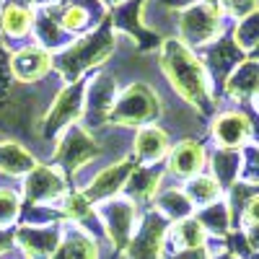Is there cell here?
Returning <instances> with one entry per match:
<instances>
[{"mask_svg": "<svg viewBox=\"0 0 259 259\" xmlns=\"http://www.w3.org/2000/svg\"><path fill=\"white\" fill-rule=\"evenodd\" d=\"M133 171H135V166H133V161H130V158L106 166L104 171H99V177H94L91 184L85 187V197H89L91 202L109 200L112 194H117V192L127 184V179H130V174H133Z\"/></svg>", "mask_w": 259, "mask_h": 259, "instance_id": "cell-12", "label": "cell"}, {"mask_svg": "<svg viewBox=\"0 0 259 259\" xmlns=\"http://www.w3.org/2000/svg\"><path fill=\"white\" fill-rule=\"evenodd\" d=\"M34 166H36L34 156L21 143H16V140L0 143V171H3V174L21 177V174H29Z\"/></svg>", "mask_w": 259, "mask_h": 259, "instance_id": "cell-19", "label": "cell"}, {"mask_svg": "<svg viewBox=\"0 0 259 259\" xmlns=\"http://www.w3.org/2000/svg\"><path fill=\"white\" fill-rule=\"evenodd\" d=\"M215 259H239L233 251H221V254H215Z\"/></svg>", "mask_w": 259, "mask_h": 259, "instance_id": "cell-36", "label": "cell"}, {"mask_svg": "<svg viewBox=\"0 0 259 259\" xmlns=\"http://www.w3.org/2000/svg\"><path fill=\"white\" fill-rule=\"evenodd\" d=\"M65 212L70 218H78V221H85L91 218V200L85 197V192H73L65 197Z\"/></svg>", "mask_w": 259, "mask_h": 259, "instance_id": "cell-30", "label": "cell"}, {"mask_svg": "<svg viewBox=\"0 0 259 259\" xmlns=\"http://www.w3.org/2000/svg\"><path fill=\"white\" fill-rule=\"evenodd\" d=\"M256 112H259V96H256Z\"/></svg>", "mask_w": 259, "mask_h": 259, "instance_id": "cell-40", "label": "cell"}, {"mask_svg": "<svg viewBox=\"0 0 259 259\" xmlns=\"http://www.w3.org/2000/svg\"><path fill=\"white\" fill-rule=\"evenodd\" d=\"M212 138L221 148L236 150L251 138V117L244 112H226L212 122Z\"/></svg>", "mask_w": 259, "mask_h": 259, "instance_id": "cell-14", "label": "cell"}, {"mask_svg": "<svg viewBox=\"0 0 259 259\" xmlns=\"http://www.w3.org/2000/svg\"><path fill=\"white\" fill-rule=\"evenodd\" d=\"M244 60H246V52L236 45L233 36H221L218 41H212L210 47H205V70L218 85H226L228 75L239 68Z\"/></svg>", "mask_w": 259, "mask_h": 259, "instance_id": "cell-8", "label": "cell"}, {"mask_svg": "<svg viewBox=\"0 0 259 259\" xmlns=\"http://www.w3.org/2000/svg\"><path fill=\"white\" fill-rule=\"evenodd\" d=\"M101 3H104V6H117V8H119V6L127 3V0H101Z\"/></svg>", "mask_w": 259, "mask_h": 259, "instance_id": "cell-37", "label": "cell"}, {"mask_svg": "<svg viewBox=\"0 0 259 259\" xmlns=\"http://www.w3.org/2000/svg\"><path fill=\"white\" fill-rule=\"evenodd\" d=\"M166 236V221L161 215H145L138 236L130 241V259H161V246Z\"/></svg>", "mask_w": 259, "mask_h": 259, "instance_id": "cell-11", "label": "cell"}, {"mask_svg": "<svg viewBox=\"0 0 259 259\" xmlns=\"http://www.w3.org/2000/svg\"><path fill=\"white\" fill-rule=\"evenodd\" d=\"M241 156H244V163H241V177L246 179V184L259 187V145H249Z\"/></svg>", "mask_w": 259, "mask_h": 259, "instance_id": "cell-31", "label": "cell"}, {"mask_svg": "<svg viewBox=\"0 0 259 259\" xmlns=\"http://www.w3.org/2000/svg\"><path fill=\"white\" fill-rule=\"evenodd\" d=\"M241 163H244V156L239 153V150L221 148L218 153L212 156L215 182H218L221 187H233V182L239 179V174H241Z\"/></svg>", "mask_w": 259, "mask_h": 259, "instance_id": "cell-21", "label": "cell"}, {"mask_svg": "<svg viewBox=\"0 0 259 259\" xmlns=\"http://www.w3.org/2000/svg\"><path fill=\"white\" fill-rule=\"evenodd\" d=\"M21 202L11 189H0V226H8L18 218Z\"/></svg>", "mask_w": 259, "mask_h": 259, "instance_id": "cell-32", "label": "cell"}, {"mask_svg": "<svg viewBox=\"0 0 259 259\" xmlns=\"http://www.w3.org/2000/svg\"><path fill=\"white\" fill-rule=\"evenodd\" d=\"M99 153H101V148H99V143L94 140L91 130L73 124L70 130H65V135L60 138L52 158H55V163H57L62 171L73 174V171H78L80 166H85L89 161H94Z\"/></svg>", "mask_w": 259, "mask_h": 259, "instance_id": "cell-5", "label": "cell"}, {"mask_svg": "<svg viewBox=\"0 0 259 259\" xmlns=\"http://www.w3.org/2000/svg\"><path fill=\"white\" fill-rule=\"evenodd\" d=\"M233 41L249 55L259 47V8L254 13L239 18V24L233 29Z\"/></svg>", "mask_w": 259, "mask_h": 259, "instance_id": "cell-27", "label": "cell"}, {"mask_svg": "<svg viewBox=\"0 0 259 259\" xmlns=\"http://www.w3.org/2000/svg\"><path fill=\"white\" fill-rule=\"evenodd\" d=\"M34 18L36 13L31 8H26L24 3H8L0 13V31L8 39H24L31 29H34Z\"/></svg>", "mask_w": 259, "mask_h": 259, "instance_id": "cell-18", "label": "cell"}, {"mask_svg": "<svg viewBox=\"0 0 259 259\" xmlns=\"http://www.w3.org/2000/svg\"><path fill=\"white\" fill-rule=\"evenodd\" d=\"M65 194V179L50 166H34L26 177V197L29 202H50Z\"/></svg>", "mask_w": 259, "mask_h": 259, "instance_id": "cell-15", "label": "cell"}, {"mask_svg": "<svg viewBox=\"0 0 259 259\" xmlns=\"http://www.w3.org/2000/svg\"><path fill=\"white\" fill-rule=\"evenodd\" d=\"M11 75L18 80V83H34V80H41L50 70H52V65H55V57L50 55V50L45 47H24V50H18L11 60Z\"/></svg>", "mask_w": 259, "mask_h": 259, "instance_id": "cell-9", "label": "cell"}, {"mask_svg": "<svg viewBox=\"0 0 259 259\" xmlns=\"http://www.w3.org/2000/svg\"><path fill=\"white\" fill-rule=\"evenodd\" d=\"M205 3L215 6L223 13H231L236 18H244V16H249L259 8V0H205Z\"/></svg>", "mask_w": 259, "mask_h": 259, "instance_id": "cell-29", "label": "cell"}, {"mask_svg": "<svg viewBox=\"0 0 259 259\" xmlns=\"http://www.w3.org/2000/svg\"><path fill=\"white\" fill-rule=\"evenodd\" d=\"M223 91H226L231 99H236V101L256 99V96H259V60L246 57L239 68L228 75Z\"/></svg>", "mask_w": 259, "mask_h": 259, "instance_id": "cell-16", "label": "cell"}, {"mask_svg": "<svg viewBox=\"0 0 259 259\" xmlns=\"http://www.w3.org/2000/svg\"><path fill=\"white\" fill-rule=\"evenodd\" d=\"M101 218H104V228L109 233L114 249L130 246V241H133V226H135L133 205L124 200H114V202L101 207Z\"/></svg>", "mask_w": 259, "mask_h": 259, "instance_id": "cell-10", "label": "cell"}, {"mask_svg": "<svg viewBox=\"0 0 259 259\" xmlns=\"http://www.w3.org/2000/svg\"><path fill=\"white\" fill-rule=\"evenodd\" d=\"M187 197L192 205H212L221 197V184L215 182V177H194L187 187Z\"/></svg>", "mask_w": 259, "mask_h": 259, "instance_id": "cell-28", "label": "cell"}, {"mask_svg": "<svg viewBox=\"0 0 259 259\" xmlns=\"http://www.w3.org/2000/svg\"><path fill=\"white\" fill-rule=\"evenodd\" d=\"M161 70L174 85V91L192 104L197 112L212 109V96H210V75L205 70V62L187 47L182 39L171 36L161 41Z\"/></svg>", "mask_w": 259, "mask_h": 259, "instance_id": "cell-1", "label": "cell"}, {"mask_svg": "<svg viewBox=\"0 0 259 259\" xmlns=\"http://www.w3.org/2000/svg\"><path fill=\"white\" fill-rule=\"evenodd\" d=\"M241 221L246 228H259V192L241 207Z\"/></svg>", "mask_w": 259, "mask_h": 259, "instance_id": "cell-33", "label": "cell"}, {"mask_svg": "<svg viewBox=\"0 0 259 259\" xmlns=\"http://www.w3.org/2000/svg\"><path fill=\"white\" fill-rule=\"evenodd\" d=\"M251 57H254V60H259V47H256V50L251 52Z\"/></svg>", "mask_w": 259, "mask_h": 259, "instance_id": "cell-39", "label": "cell"}, {"mask_svg": "<svg viewBox=\"0 0 259 259\" xmlns=\"http://www.w3.org/2000/svg\"><path fill=\"white\" fill-rule=\"evenodd\" d=\"M168 259H210L205 249H187V251H179V254H171Z\"/></svg>", "mask_w": 259, "mask_h": 259, "instance_id": "cell-34", "label": "cell"}, {"mask_svg": "<svg viewBox=\"0 0 259 259\" xmlns=\"http://www.w3.org/2000/svg\"><path fill=\"white\" fill-rule=\"evenodd\" d=\"M13 241H18V246L24 249V254L29 259H52L62 236L57 228H18L13 233Z\"/></svg>", "mask_w": 259, "mask_h": 259, "instance_id": "cell-13", "label": "cell"}, {"mask_svg": "<svg viewBox=\"0 0 259 259\" xmlns=\"http://www.w3.org/2000/svg\"><path fill=\"white\" fill-rule=\"evenodd\" d=\"M231 207L226 205V202H212V205H207L202 212H200V223L205 226V231H210V233H215V236H226L228 231H231Z\"/></svg>", "mask_w": 259, "mask_h": 259, "instance_id": "cell-26", "label": "cell"}, {"mask_svg": "<svg viewBox=\"0 0 259 259\" xmlns=\"http://www.w3.org/2000/svg\"><path fill=\"white\" fill-rule=\"evenodd\" d=\"M112 52H114V34H112L109 24H104L101 29L91 31L89 36H83V39H78V41L65 47L55 57V65H57V73L65 80L78 83L85 70L99 68Z\"/></svg>", "mask_w": 259, "mask_h": 259, "instance_id": "cell-2", "label": "cell"}, {"mask_svg": "<svg viewBox=\"0 0 259 259\" xmlns=\"http://www.w3.org/2000/svg\"><path fill=\"white\" fill-rule=\"evenodd\" d=\"M13 244H16V241H13V236H11L8 231H0V254H6Z\"/></svg>", "mask_w": 259, "mask_h": 259, "instance_id": "cell-35", "label": "cell"}, {"mask_svg": "<svg viewBox=\"0 0 259 259\" xmlns=\"http://www.w3.org/2000/svg\"><path fill=\"white\" fill-rule=\"evenodd\" d=\"M158 210L163 215H168V218H177V221H184L189 218V212H192V200L187 197V192H179V189H166L158 194V200H156Z\"/></svg>", "mask_w": 259, "mask_h": 259, "instance_id": "cell-25", "label": "cell"}, {"mask_svg": "<svg viewBox=\"0 0 259 259\" xmlns=\"http://www.w3.org/2000/svg\"><path fill=\"white\" fill-rule=\"evenodd\" d=\"M24 3H41V6H50L52 0H24Z\"/></svg>", "mask_w": 259, "mask_h": 259, "instance_id": "cell-38", "label": "cell"}, {"mask_svg": "<svg viewBox=\"0 0 259 259\" xmlns=\"http://www.w3.org/2000/svg\"><path fill=\"white\" fill-rule=\"evenodd\" d=\"M168 150V135L166 130H158V127H145L138 133L135 138V156L143 158V161H156V158H163Z\"/></svg>", "mask_w": 259, "mask_h": 259, "instance_id": "cell-20", "label": "cell"}, {"mask_svg": "<svg viewBox=\"0 0 259 259\" xmlns=\"http://www.w3.org/2000/svg\"><path fill=\"white\" fill-rule=\"evenodd\" d=\"M221 21H223V11L200 0V3H192L184 11H179L177 26L187 47H210L212 41H218L223 31Z\"/></svg>", "mask_w": 259, "mask_h": 259, "instance_id": "cell-4", "label": "cell"}, {"mask_svg": "<svg viewBox=\"0 0 259 259\" xmlns=\"http://www.w3.org/2000/svg\"><path fill=\"white\" fill-rule=\"evenodd\" d=\"M202 166H205V148L192 138L177 143V148L171 150V156H168L171 174H177L182 179H192Z\"/></svg>", "mask_w": 259, "mask_h": 259, "instance_id": "cell-17", "label": "cell"}, {"mask_svg": "<svg viewBox=\"0 0 259 259\" xmlns=\"http://www.w3.org/2000/svg\"><path fill=\"white\" fill-rule=\"evenodd\" d=\"M161 117V99L148 83H130L112 106L109 122L117 127H140Z\"/></svg>", "mask_w": 259, "mask_h": 259, "instance_id": "cell-3", "label": "cell"}, {"mask_svg": "<svg viewBox=\"0 0 259 259\" xmlns=\"http://www.w3.org/2000/svg\"><path fill=\"white\" fill-rule=\"evenodd\" d=\"M83 106H85V83L78 80V83H70L68 89H62L52 106L45 114V122H41V133L47 138L57 135L65 124L75 122L78 117H83Z\"/></svg>", "mask_w": 259, "mask_h": 259, "instance_id": "cell-6", "label": "cell"}, {"mask_svg": "<svg viewBox=\"0 0 259 259\" xmlns=\"http://www.w3.org/2000/svg\"><path fill=\"white\" fill-rule=\"evenodd\" d=\"M171 239H174V246L187 251V249H202L207 233H205V226L197 221V218H184L174 226L171 231Z\"/></svg>", "mask_w": 259, "mask_h": 259, "instance_id": "cell-22", "label": "cell"}, {"mask_svg": "<svg viewBox=\"0 0 259 259\" xmlns=\"http://www.w3.org/2000/svg\"><path fill=\"white\" fill-rule=\"evenodd\" d=\"M117 101V85H114V78L106 75V73H99L91 85L85 89V109H83V117H85V130H91L96 124H104L109 122V114H112V106Z\"/></svg>", "mask_w": 259, "mask_h": 259, "instance_id": "cell-7", "label": "cell"}, {"mask_svg": "<svg viewBox=\"0 0 259 259\" xmlns=\"http://www.w3.org/2000/svg\"><path fill=\"white\" fill-rule=\"evenodd\" d=\"M158 179H161V174H158V171H153V168H135L133 174H130L124 189H127V194L133 200L145 202V200L153 197V192L158 187Z\"/></svg>", "mask_w": 259, "mask_h": 259, "instance_id": "cell-24", "label": "cell"}, {"mask_svg": "<svg viewBox=\"0 0 259 259\" xmlns=\"http://www.w3.org/2000/svg\"><path fill=\"white\" fill-rule=\"evenodd\" d=\"M52 259H99V254H96L94 241L78 231V233H70L68 239L60 241Z\"/></svg>", "mask_w": 259, "mask_h": 259, "instance_id": "cell-23", "label": "cell"}]
</instances>
